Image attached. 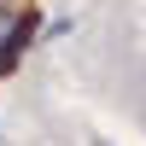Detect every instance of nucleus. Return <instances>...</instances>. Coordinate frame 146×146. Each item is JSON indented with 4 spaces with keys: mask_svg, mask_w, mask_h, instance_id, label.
<instances>
[{
    "mask_svg": "<svg viewBox=\"0 0 146 146\" xmlns=\"http://www.w3.org/2000/svg\"><path fill=\"white\" fill-rule=\"evenodd\" d=\"M35 35H41V18H35V12H23V18H18V29H12V41L0 47V76H12V70H18V58L35 47Z\"/></svg>",
    "mask_w": 146,
    "mask_h": 146,
    "instance_id": "nucleus-1",
    "label": "nucleus"
},
{
    "mask_svg": "<svg viewBox=\"0 0 146 146\" xmlns=\"http://www.w3.org/2000/svg\"><path fill=\"white\" fill-rule=\"evenodd\" d=\"M18 18H23V12H18V6H0V47H6V41H12V29H18Z\"/></svg>",
    "mask_w": 146,
    "mask_h": 146,
    "instance_id": "nucleus-2",
    "label": "nucleus"
},
{
    "mask_svg": "<svg viewBox=\"0 0 146 146\" xmlns=\"http://www.w3.org/2000/svg\"><path fill=\"white\" fill-rule=\"evenodd\" d=\"M0 6H18V0H0Z\"/></svg>",
    "mask_w": 146,
    "mask_h": 146,
    "instance_id": "nucleus-3",
    "label": "nucleus"
},
{
    "mask_svg": "<svg viewBox=\"0 0 146 146\" xmlns=\"http://www.w3.org/2000/svg\"><path fill=\"white\" fill-rule=\"evenodd\" d=\"M94 146H105V140H94Z\"/></svg>",
    "mask_w": 146,
    "mask_h": 146,
    "instance_id": "nucleus-4",
    "label": "nucleus"
}]
</instances>
